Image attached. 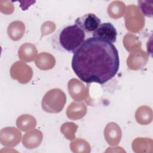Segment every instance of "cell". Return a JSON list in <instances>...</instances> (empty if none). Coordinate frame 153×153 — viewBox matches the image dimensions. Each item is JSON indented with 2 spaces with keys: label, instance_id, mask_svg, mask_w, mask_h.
Segmentation results:
<instances>
[{
  "label": "cell",
  "instance_id": "1",
  "mask_svg": "<svg viewBox=\"0 0 153 153\" xmlns=\"http://www.w3.org/2000/svg\"><path fill=\"white\" fill-rule=\"evenodd\" d=\"M72 68L76 76L87 84H104L117 74L118 52L111 42L97 37L88 38L74 53Z\"/></svg>",
  "mask_w": 153,
  "mask_h": 153
},
{
  "label": "cell",
  "instance_id": "18",
  "mask_svg": "<svg viewBox=\"0 0 153 153\" xmlns=\"http://www.w3.org/2000/svg\"><path fill=\"white\" fill-rule=\"evenodd\" d=\"M136 121L141 125H148L150 124L153 119L152 109L146 105L139 107L135 112Z\"/></svg>",
  "mask_w": 153,
  "mask_h": 153
},
{
  "label": "cell",
  "instance_id": "2",
  "mask_svg": "<svg viewBox=\"0 0 153 153\" xmlns=\"http://www.w3.org/2000/svg\"><path fill=\"white\" fill-rule=\"evenodd\" d=\"M85 39L84 32L76 25L64 27L59 34V43L67 51L75 53Z\"/></svg>",
  "mask_w": 153,
  "mask_h": 153
},
{
  "label": "cell",
  "instance_id": "6",
  "mask_svg": "<svg viewBox=\"0 0 153 153\" xmlns=\"http://www.w3.org/2000/svg\"><path fill=\"white\" fill-rule=\"evenodd\" d=\"M11 77L17 80L20 84L28 83L33 76L32 69L24 62L17 61L11 66L10 71Z\"/></svg>",
  "mask_w": 153,
  "mask_h": 153
},
{
  "label": "cell",
  "instance_id": "9",
  "mask_svg": "<svg viewBox=\"0 0 153 153\" xmlns=\"http://www.w3.org/2000/svg\"><path fill=\"white\" fill-rule=\"evenodd\" d=\"M148 61V54L140 48L130 53L127 59V65L129 69L137 71L143 68Z\"/></svg>",
  "mask_w": 153,
  "mask_h": 153
},
{
  "label": "cell",
  "instance_id": "8",
  "mask_svg": "<svg viewBox=\"0 0 153 153\" xmlns=\"http://www.w3.org/2000/svg\"><path fill=\"white\" fill-rule=\"evenodd\" d=\"M75 25L80 27L84 32H94L100 25V20L93 13H87L78 17Z\"/></svg>",
  "mask_w": 153,
  "mask_h": 153
},
{
  "label": "cell",
  "instance_id": "12",
  "mask_svg": "<svg viewBox=\"0 0 153 153\" xmlns=\"http://www.w3.org/2000/svg\"><path fill=\"white\" fill-rule=\"evenodd\" d=\"M42 139V133L38 129H34L24 134L22 139V143L27 149H34L40 145Z\"/></svg>",
  "mask_w": 153,
  "mask_h": 153
},
{
  "label": "cell",
  "instance_id": "11",
  "mask_svg": "<svg viewBox=\"0 0 153 153\" xmlns=\"http://www.w3.org/2000/svg\"><path fill=\"white\" fill-rule=\"evenodd\" d=\"M104 137L109 145H117L122 137V131L120 127L114 122L108 123L104 130Z\"/></svg>",
  "mask_w": 153,
  "mask_h": 153
},
{
  "label": "cell",
  "instance_id": "3",
  "mask_svg": "<svg viewBox=\"0 0 153 153\" xmlns=\"http://www.w3.org/2000/svg\"><path fill=\"white\" fill-rule=\"evenodd\" d=\"M66 102L65 93L60 88H55L48 91L44 96L41 106L48 113H59L63 109Z\"/></svg>",
  "mask_w": 153,
  "mask_h": 153
},
{
  "label": "cell",
  "instance_id": "7",
  "mask_svg": "<svg viewBox=\"0 0 153 153\" xmlns=\"http://www.w3.org/2000/svg\"><path fill=\"white\" fill-rule=\"evenodd\" d=\"M21 139V132L14 127H6L0 131V142L5 146H15L20 143Z\"/></svg>",
  "mask_w": 153,
  "mask_h": 153
},
{
  "label": "cell",
  "instance_id": "16",
  "mask_svg": "<svg viewBox=\"0 0 153 153\" xmlns=\"http://www.w3.org/2000/svg\"><path fill=\"white\" fill-rule=\"evenodd\" d=\"M132 149L135 152H152L153 140L146 137H137L132 142Z\"/></svg>",
  "mask_w": 153,
  "mask_h": 153
},
{
  "label": "cell",
  "instance_id": "21",
  "mask_svg": "<svg viewBox=\"0 0 153 153\" xmlns=\"http://www.w3.org/2000/svg\"><path fill=\"white\" fill-rule=\"evenodd\" d=\"M123 45L128 51H133L141 48L142 44L139 38L134 34L128 33L123 38Z\"/></svg>",
  "mask_w": 153,
  "mask_h": 153
},
{
  "label": "cell",
  "instance_id": "23",
  "mask_svg": "<svg viewBox=\"0 0 153 153\" xmlns=\"http://www.w3.org/2000/svg\"><path fill=\"white\" fill-rule=\"evenodd\" d=\"M78 128V126L72 122L64 123L60 127V131L64 136L70 140H74L75 138V132Z\"/></svg>",
  "mask_w": 153,
  "mask_h": 153
},
{
  "label": "cell",
  "instance_id": "15",
  "mask_svg": "<svg viewBox=\"0 0 153 153\" xmlns=\"http://www.w3.org/2000/svg\"><path fill=\"white\" fill-rule=\"evenodd\" d=\"M35 65L42 71H47L53 68L56 64L54 57L47 52L40 53L35 59Z\"/></svg>",
  "mask_w": 153,
  "mask_h": 153
},
{
  "label": "cell",
  "instance_id": "22",
  "mask_svg": "<svg viewBox=\"0 0 153 153\" xmlns=\"http://www.w3.org/2000/svg\"><path fill=\"white\" fill-rule=\"evenodd\" d=\"M71 150L73 152L88 153L91 151V147L89 143L85 140L81 138H76L70 143Z\"/></svg>",
  "mask_w": 153,
  "mask_h": 153
},
{
  "label": "cell",
  "instance_id": "19",
  "mask_svg": "<svg viewBox=\"0 0 153 153\" xmlns=\"http://www.w3.org/2000/svg\"><path fill=\"white\" fill-rule=\"evenodd\" d=\"M126 8V4L123 1H114L109 4L107 12L110 17L117 19L122 17L125 14Z\"/></svg>",
  "mask_w": 153,
  "mask_h": 153
},
{
  "label": "cell",
  "instance_id": "25",
  "mask_svg": "<svg viewBox=\"0 0 153 153\" xmlns=\"http://www.w3.org/2000/svg\"><path fill=\"white\" fill-rule=\"evenodd\" d=\"M56 29V25L54 22L51 21L45 22L41 26V38L44 36L47 35L48 34L53 32Z\"/></svg>",
  "mask_w": 153,
  "mask_h": 153
},
{
  "label": "cell",
  "instance_id": "14",
  "mask_svg": "<svg viewBox=\"0 0 153 153\" xmlns=\"http://www.w3.org/2000/svg\"><path fill=\"white\" fill-rule=\"evenodd\" d=\"M37 56L36 48L32 43L26 42L23 44L18 50L19 58L25 62L33 61Z\"/></svg>",
  "mask_w": 153,
  "mask_h": 153
},
{
  "label": "cell",
  "instance_id": "5",
  "mask_svg": "<svg viewBox=\"0 0 153 153\" xmlns=\"http://www.w3.org/2000/svg\"><path fill=\"white\" fill-rule=\"evenodd\" d=\"M68 89L71 97L76 102L84 101L90 105L89 87H86L81 81L76 79H71L68 83Z\"/></svg>",
  "mask_w": 153,
  "mask_h": 153
},
{
  "label": "cell",
  "instance_id": "13",
  "mask_svg": "<svg viewBox=\"0 0 153 153\" xmlns=\"http://www.w3.org/2000/svg\"><path fill=\"white\" fill-rule=\"evenodd\" d=\"M87 106L81 102H73L66 109V116L71 120H78L83 118L87 113Z\"/></svg>",
  "mask_w": 153,
  "mask_h": 153
},
{
  "label": "cell",
  "instance_id": "24",
  "mask_svg": "<svg viewBox=\"0 0 153 153\" xmlns=\"http://www.w3.org/2000/svg\"><path fill=\"white\" fill-rule=\"evenodd\" d=\"M139 9L143 15L152 17L153 16V1H138Z\"/></svg>",
  "mask_w": 153,
  "mask_h": 153
},
{
  "label": "cell",
  "instance_id": "26",
  "mask_svg": "<svg viewBox=\"0 0 153 153\" xmlns=\"http://www.w3.org/2000/svg\"><path fill=\"white\" fill-rule=\"evenodd\" d=\"M14 10V5L11 1H0V11L5 14H11Z\"/></svg>",
  "mask_w": 153,
  "mask_h": 153
},
{
  "label": "cell",
  "instance_id": "17",
  "mask_svg": "<svg viewBox=\"0 0 153 153\" xmlns=\"http://www.w3.org/2000/svg\"><path fill=\"white\" fill-rule=\"evenodd\" d=\"M25 32V25L22 21L19 20L12 22L7 28L8 35L13 41L20 39L24 35Z\"/></svg>",
  "mask_w": 153,
  "mask_h": 153
},
{
  "label": "cell",
  "instance_id": "10",
  "mask_svg": "<svg viewBox=\"0 0 153 153\" xmlns=\"http://www.w3.org/2000/svg\"><path fill=\"white\" fill-rule=\"evenodd\" d=\"M117 32L115 27L111 23H103L99 25L97 29L93 32V37L106 40L111 43L116 41Z\"/></svg>",
  "mask_w": 153,
  "mask_h": 153
},
{
  "label": "cell",
  "instance_id": "20",
  "mask_svg": "<svg viewBox=\"0 0 153 153\" xmlns=\"http://www.w3.org/2000/svg\"><path fill=\"white\" fill-rule=\"evenodd\" d=\"M16 126L23 131H27L33 129L36 126L35 117L29 114H23L19 117L16 120Z\"/></svg>",
  "mask_w": 153,
  "mask_h": 153
},
{
  "label": "cell",
  "instance_id": "4",
  "mask_svg": "<svg viewBox=\"0 0 153 153\" xmlns=\"http://www.w3.org/2000/svg\"><path fill=\"white\" fill-rule=\"evenodd\" d=\"M125 26L127 30L136 33L145 26V18L137 6L131 4L126 8L124 16Z\"/></svg>",
  "mask_w": 153,
  "mask_h": 153
}]
</instances>
